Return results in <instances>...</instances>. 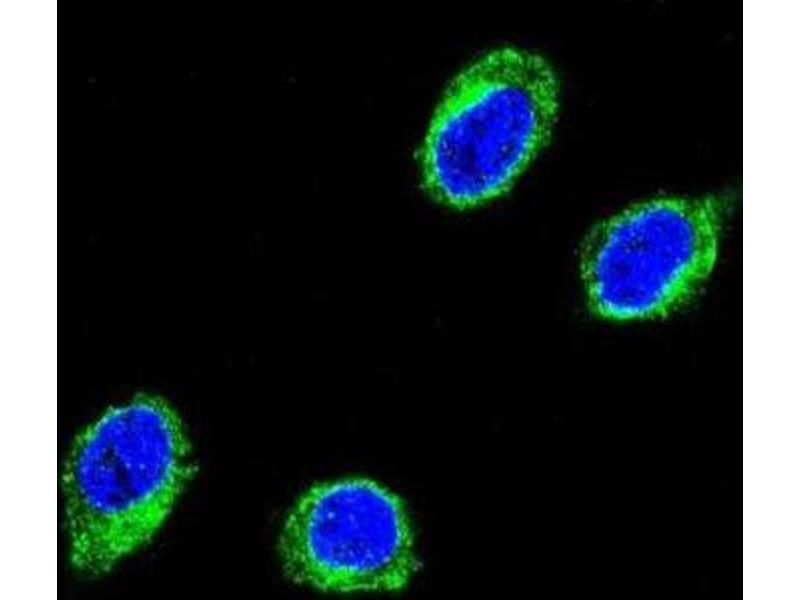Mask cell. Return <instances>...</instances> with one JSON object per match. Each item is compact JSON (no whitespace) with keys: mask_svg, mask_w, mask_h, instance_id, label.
Instances as JSON below:
<instances>
[{"mask_svg":"<svg viewBox=\"0 0 800 600\" xmlns=\"http://www.w3.org/2000/svg\"><path fill=\"white\" fill-rule=\"evenodd\" d=\"M190 446L163 398L138 394L75 440L63 475L73 564L100 573L147 542L191 474Z\"/></svg>","mask_w":800,"mask_h":600,"instance_id":"obj_1","label":"cell"},{"mask_svg":"<svg viewBox=\"0 0 800 600\" xmlns=\"http://www.w3.org/2000/svg\"><path fill=\"white\" fill-rule=\"evenodd\" d=\"M558 89L549 64L516 48L490 52L452 82L422 150L424 183L458 208L506 191L546 143Z\"/></svg>","mask_w":800,"mask_h":600,"instance_id":"obj_2","label":"cell"},{"mask_svg":"<svg viewBox=\"0 0 800 600\" xmlns=\"http://www.w3.org/2000/svg\"><path fill=\"white\" fill-rule=\"evenodd\" d=\"M724 211L715 196L662 197L596 226L581 257L591 309L635 319L682 306L713 268Z\"/></svg>","mask_w":800,"mask_h":600,"instance_id":"obj_3","label":"cell"},{"mask_svg":"<svg viewBox=\"0 0 800 600\" xmlns=\"http://www.w3.org/2000/svg\"><path fill=\"white\" fill-rule=\"evenodd\" d=\"M279 551L292 580L324 591H396L417 567L403 501L367 478L311 487L287 516Z\"/></svg>","mask_w":800,"mask_h":600,"instance_id":"obj_4","label":"cell"}]
</instances>
